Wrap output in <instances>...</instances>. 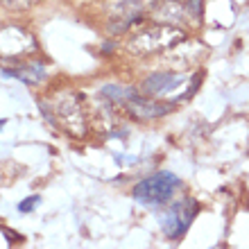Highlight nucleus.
<instances>
[{
  "label": "nucleus",
  "instance_id": "f257e3e1",
  "mask_svg": "<svg viewBox=\"0 0 249 249\" xmlns=\"http://www.w3.org/2000/svg\"><path fill=\"white\" fill-rule=\"evenodd\" d=\"M181 186L177 175L172 172H157L152 177L143 179L134 188V197L145 206H161L175 195V190Z\"/></svg>",
  "mask_w": 249,
  "mask_h": 249
},
{
  "label": "nucleus",
  "instance_id": "f03ea898",
  "mask_svg": "<svg viewBox=\"0 0 249 249\" xmlns=\"http://www.w3.org/2000/svg\"><path fill=\"white\" fill-rule=\"evenodd\" d=\"M197 211H199V206H197V202H193V199H181V202L170 204V209L165 211L163 217H161V229H163V233L170 238V240H179V238L188 231L193 217L197 215Z\"/></svg>",
  "mask_w": 249,
  "mask_h": 249
},
{
  "label": "nucleus",
  "instance_id": "7ed1b4c3",
  "mask_svg": "<svg viewBox=\"0 0 249 249\" xmlns=\"http://www.w3.org/2000/svg\"><path fill=\"white\" fill-rule=\"evenodd\" d=\"M127 109H129L136 118H159L172 109V105H163V102H154V100H145V98H136L129 95L127 98Z\"/></svg>",
  "mask_w": 249,
  "mask_h": 249
},
{
  "label": "nucleus",
  "instance_id": "20e7f679",
  "mask_svg": "<svg viewBox=\"0 0 249 249\" xmlns=\"http://www.w3.org/2000/svg\"><path fill=\"white\" fill-rule=\"evenodd\" d=\"M179 84H181V79L177 75H152L145 82V91L150 95H161V93H168L170 89H177Z\"/></svg>",
  "mask_w": 249,
  "mask_h": 249
},
{
  "label": "nucleus",
  "instance_id": "39448f33",
  "mask_svg": "<svg viewBox=\"0 0 249 249\" xmlns=\"http://www.w3.org/2000/svg\"><path fill=\"white\" fill-rule=\"evenodd\" d=\"M36 202H39V197H32V199H27V202L20 204V211H32V209H34L32 204H36Z\"/></svg>",
  "mask_w": 249,
  "mask_h": 249
}]
</instances>
